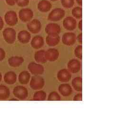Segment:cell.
Wrapping results in <instances>:
<instances>
[{
  "label": "cell",
  "instance_id": "cell-18",
  "mask_svg": "<svg viewBox=\"0 0 114 129\" xmlns=\"http://www.w3.org/2000/svg\"><path fill=\"white\" fill-rule=\"evenodd\" d=\"M44 44L43 38L40 36H36L32 38L31 46L34 49H38L43 46Z\"/></svg>",
  "mask_w": 114,
  "mask_h": 129
},
{
  "label": "cell",
  "instance_id": "cell-35",
  "mask_svg": "<svg viewBox=\"0 0 114 129\" xmlns=\"http://www.w3.org/2000/svg\"><path fill=\"white\" fill-rule=\"evenodd\" d=\"M77 39L78 40L79 43L82 44V33L79 34L77 37Z\"/></svg>",
  "mask_w": 114,
  "mask_h": 129
},
{
  "label": "cell",
  "instance_id": "cell-17",
  "mask_svg": "<svg viewBox=\"0 0 114 129\" xmlns=\"http://www.w3.org/2000/svg\"><path fill=\"white\" fill-rule=\"evenodd\" d=\"M59 91L63 97H68L72 92L71 87L68 84H62L59 85Z\"/></svg>",
  "mask_w": 114,
  "mask_h": 129
},
{
  "label": "cell",
  "instance_id": "cell-8",
  "mask_svg": "<svg viewBox=\"0 0 114 129\" xmlns=\"http://www.w3.org/2000/svg\"><path fill=\"white\" fill-rule=\"evenodd\" d=\"M28 69L31 74L35 75H42L43 74L44 71V68L43 66L37 64L35 62L30 63L28 66Z\"/></svg>",
  "mask_w": 114,
  "mask_h": 129
},
{
  "label": "cell",
  "instance_id": "cell-4",
  "mask_svg": "<svg viewBox=\"0 0 114 129\" xmlns=\"http://www.w3.org/2000/svg\"><path fill=\"white\" fill-rule=\"evenodd\" d=\"M34 15L32 10L29 8H23L19 12V17L20 19L24 23L30 21Z\"/></svg>",
  "mask_w": 114,
  "mask_h": 129
},
{
  "label": "cell",
  "instance_id": "cell-19",
  "mask_svg": "<svg viewBox=\"0 0 114 129\" xmlns=\"http://www.w3.org/2000/svg\"><path fill=\"white\" fill-rule=\"evenodd\" d=\"M24 62V59L20 56H12L8 59V63L10 66L13 68H17L21 66Z\"/></svg>",
  "mask_w": 114,
  "mask_h": 129
},
{
  "label": "cell",
  "instance_id": "cell-26",
  "mask_svg": "<svg viewBox=\"0 0 114 129\" xmlns=\"http://www.w3.org/2000/svg\"><path fill=\"white\" fill-rule=\"evenodd\" d=\"M47 94L44 91H39L35 92L33 95V100L35 101H45Z\"/></svg>",
  "mask_w": 114,
  "mask_h": 129
},
{
  "label": "cell",
  "instance_id": "cell-36",
  "mask_svg": "<svg viewBox=\"0 0 114 129\" xmlns=\"http://www.w3.org/2000/svg\"><path fill=\"white\" fill-rule=\"evenodd\" d=\"M4 26V22L3 19L1 16H0V30H2Z\"/></svg>",
  "mask_w": 114,
  "mask_h": 129
},
{
  "label": "cell",
  "instance_id": "cell-14",
  "mask_svg": "<svg viewBox=\"0 0 114 129\" xmlns=\"http://www.w3.org/2000/svg\"><path fill=\"white\" fill-rule=\"evenodd\" d=\"M57 78L60 82H67L71 79V74L67 69H61L58 73Z\"/></svg>",
  "mask_w": 114,
  "mask_h": 129
},
{
  "label": "cell",
  "instance_id": "cell-27",
  "mask_svg": "<svg viewBox=\"0 0 114 129\" xmlns=\"http://www.w3.org/2000/svg\"><path fill=\"white\" fill-rule=\"evenodd\" d=\"M71 14L73 16L78 19L82 18V8L80 7H75L73 8Z\"/></svg>",
  "mask_w": 114,
  "mask_h": 129
},
{
  "label": "cell",
  "instance_id": "cell-16",
  "mask_svg": "<svg viewBox=\"0 0 114 129\" xmlns=\"http://www.w3.org/2000/svg\"><path fill=\"white\" fill-rule=\"evenodd\" d=\"M19 41L22 44H27L30 41L31 39V35L26 30L21 31L18 34Z\"/></svg>",
  "mask_w": 114,
  "mask_h": 129
},
{
  "label": "cell",
  "instance_id": "cell-28",
  "mask_svg": "<svg viewBox=\"0 0 114 129\" xmlns=\"http://www.w3.org/2000/svg\"><path fill=\"white\" fill-rule=\"evenodd\" d=\"M61 98L59 94L57 92L53 91L50 93L48 101H59L60 100Z\"/></svg>",
  "mask_w": 114,
  "mask_h": 129
},
{
  "label": "cell",
  "instance_id": "cell-22",
  "mask_svg": "<svg viewBox=\"0 0 114 129\" xmlns=\"http://www.w3.org/2000/svg\"><path fill=\"white\" fill-rule=\"evenodd\" d=\"M35 60L38 63L44 64L47 62L45 57V51L40 50L37 51L34 55Z\"/></svg>",
  "mask_w": 114,
  "mask_h": 129
},
{
  "label": "cell",
  "instance_id": "cell-25",
  "mask_svg": "<svg viewBox=\"0 0 114 129\" xmlns=\"http://www.w3.org/2000/svg\"><path fill=\"white\" fill-rule=\"evenodd\" d=\"M9 89L4 85H0V100H6L10 97Z\"/></svg>",
  "mask_w": 114,
  "mask_h": 129
},
{
  "label": "cell",
  "instance_id": "cell-12",
  "mask_svg": "<svg viewBox=\"0 0 114 129\" xmlns=\"http://www.w3.org/2000/svg\"><path fill=\"white\" fill-rule=\"evenodd\" d=\"M63 25L66 30L73 31L77 27L76 20L72 17H67L63 20Z\"/></svg>",
  "mask_w": 114,
  "mask_h": 129
},
{
  "label": "cell",
  "instance_id": "cell-39",
  "mask_svg": "<svg viewBox=\"0 0 114 129\" xmlns=\"http://www.w3.org/2000/svg\"><path fill=\"white\" fill-rule=\"evenodd\" d=\"M2 75L1 74V73L0 72V82L2 81Z\"/></svg>",
  "mask_w": 114,
  "mask_h": 129
},
{
  "label": "cell",
  "instance_id": "cell-11",
  "mask_svg": "<svg viewBox=\"0 0 114 129\" xmlns=\"http://www.w3.org/2000/svg\"><path fill=\"white\" fill-rule=\"evenodd\" d=\"M68 68L70 72L73 74L77 73L81 69V63L78 59H72L68 62Z\"/></svg>",
  "mask_w": 114,
  "mask_h": 129
},
{
  "label": "cell",
  "instance_id": "cell-6",
  "mask_svg": "<svg viewBox=\"0 0 114 129\" xmlns=\"http://www.w3.org/2000/svg\"><path fill=\"white\" fill-rule=\"evenodd\" d=\"M13 93L15 97L21 100H25L28 96L27 89L22 86H18L15 87Z\"/></svg>",
  "mask_w": 114,
  "mask_h": 129
},
{
  "label": "cell",
  "instance_id": "cell-40",
  "mask_svg": "<svg viewBox=\"0 0 114 129\" xmlns=\"http://www.w3.org/2000/svg\"><path fill=\"white\" fill-rule=\"evenodd\" d=\"M51 1H53V2H55V1H57L58 0H50Z\"/></svg>",
  "mask_w": 114,
  "mask_h": 129
},
{
  "label": "cell",
  "instance_id": "cell-20",
  "mask_svg": "<svg viewBox=\"0 0 114 129\" xmlns=\"http://www.w3.org/2000/svg\"><path fill=\"white\" fill-rule=\"evenodd\" d=\"M4 80L7 84L13 85L16 82L17 75L14 71H9L5 74Z\"/></svg>",
  "mask_w": 114,
  "mask_h": 129
},
{
  "label": "cell",
  "instance_id": "cell-7",
  "mask_svg": "<svg viewBox=\"0 0 114 129\" xmlns=\"http://www.w3.org/2000/svg\"><path fill=\"white\" fill-rule=\"evenodd\" d=\"M76 36L73 33H66L62 37V42L65 45L71 46L75 43L76 41Z\"/></svg>",
  "mask_w": 114,
  "mask_h": 129
},
{
  "label": "cell",
  "instance_id": "cell-3",
  "mask_svg": "<svg viewBox=\"0 0 114 129\" xmlns=\"http://www.w3.org/2000/svg\"><path fill=\"white\" fill-rule=\"evenodd\" d=\"M45 85V80L43 78L39 76H34L32 78L30 83V87L34 90L42 88Z\"/></svg>",
  "mask_w": 114,
  "mask_h": 129
},
{
  "label": "cell",
  "instance_id": "cell-33",
  "mask_svg": "<svg viewBox=\"0 0 114 129\" xmlns=\"http://www.w3.org/2000/svg\"><path fill=\"white\" fill-rule=\"evenodd\" d=\"M5 57V52L3 48H0V62L4 60Z\"/></svg>",
  "mask_w": 114,
  "mask_h": 129
},
{
  "label": "cell",
  "instance_id": "cell-34",
  "mask_svg": "<svg viewBox=\"0 0 114 129\" xmlns=\"http://www.w3.org/2000/svg\"><path fill=\"white\" fill-rule=\"evenodd\" d=\"M7 4L10 6H13L16 3V0H6Z\"/></svg>",
  "mask_w": 114,
  "mask_h": 129
},
{
  "label": "cell",
  "instance_id": "cell-5",
  "mask_svg": "<svg viewBox=\"0 0 114 129\" xmlns=\"http://www.w3.org/2000/svg\"><path fill=\"white\" fill-rule=\"evenodd\" d=\"M5 19L6 23L11 26L15 25L18 22L17 14L13 11L7 12L5 14Z\"/></svg>",
  "mask_w": 114,
  "mask_h": 129
},
{
  "label": "cell",
  "instance_id": "cell-23",
  "mask_svg": "<svg viewBox=\"0 0 114 129\" xmlns=\"http://www.w3.org/2000/svg\"><path fill=\"white\" fill-rule=\"evenodd\" d=\"M31 75L27 71H22L19 76V81L23 85H26L30 80Z\"/></svg>",
  "mask_w": 114,
  "mask_h": 129
},
{
  "label": "cell",
  "instance_id": "cell-32",
  "mask_svg": "<svg viewBox=\"0 0 114 129\" xmlns=\"http://www.w3.org/2000/svg\"><path fill=\"white\" fill-rule=\"evenodd\" d=\"M73 101H82V93H79V94L76 95L73 98Z\"/></svg>",
  "mask_w": 114,
  "mask_h": 129
},
{
  "label": "cell",
  "instance_id": "cell-29",
  "mask_svg": "<svg viewBox=\"0 0 114 129\" xmlns=\"http://www.w3.org/2000/svg\"><path fill=\"white\" fill-rule=\"evenodd\" d=\"M61 3L64 8H70L74 5V0H61Z\"/></svg>",
  "mask_w": 114,
  "mask_h": 129
},
{
  "label": "cell",
  "instance_id": "cell-15",
  "mask_svg": "<svg viewBox=\"0 0 114 129\" xmlns=\"http://www.w3.org/2000/svg\"><path fill=\"white\" fill-rule=\"evenodd\" d=\"M37 8L41 13H47L51 9L52 5L48 1L42 0L38 4Z\"/></svg>",
  "mask_w": 114,
  "mask_h": 129
},
{
  "label": "cell",
  "instance_id": "cell-30",
  "mask_svg": "<svg viewBox=\"0 0 114 129\" xmlns=\"http://www.w3.org/2000/svg\"><path fill=\"white\" fill-rule=\"evenodd\" d=\"M74 53L75 56L79 58L80 59L82 60V45H78L77 46L75 49Z\"/></svg>",
  "mask_w": 114,
  "mask_h": 129
},
{
  "label": "cell",
  "instance_id": "cell-2",
  "mask_svg": "<svg viewBox=\"0 0 114 129\" xmlns=\"http://www.w3.org/2000/svg\"><path fill=\"white\" fill-rule=\"evenodd\" d=\"M3 37L7 43L12 44L15 41L16 39V32L13 28H7L3 32Z\"/></svg>",
  "mask_w": 114,
  "mask_h": 129
},
{
  "label": "cell",
  "instance_id": "cell-9",
  "mask_svg": "<svg viewBox=\"0 0 114 129\" xmlns=\"http://www.w3.org/2000/svg\"><path fill=\"white\" fill-rule=\"evenodd\" d=\"M27 28L30 32L32 34H38L41 30V22L38 19H33L27 24Z\"/></svg>",
  "mask_w": 114,
  "mask_h": 129
},
{
  "label": "cell",
  "instance_id": "cell-31",
  "mask_svg": "<svg viewBox=\"0 0 114 129\" xmlns=\"http://www.w3.org/2000/svg\"><path fill=\"white\" fill-rule=\"evenodd\" d=\"M30 0H16V3L20 7H25L29 4Z\"/></svg>",
  "mask_w": 114,
  "mask_h": 129
},
{
  "label": "cell",
  "instance_id": "cell-1",
  "mask_svg": "<svg viewBox=\"0 0 114 129\" xmlns=\"http://www.w3.org/2000/svg\"><path fill=\"white\" fill-rule=\"evenodd\" d=\"M65 12L64 10L57 8L53 10L49 14L48 19L53 22H57L61 20L65 16Z\"/></svg>",
  "mask_w": 114,
  "mask_h": 129
},
{
  "label": "cell",
  "instance_id": "cell-37",
  "mask_svg": "<svg viewBox=\"0 0 114 129\" xmlns=\"http://www.w3.org/2000/svg\"><path fill=\"white\" fill-rule=\"evenodd\" d=\"M78 28L79 29V30L82 31V20H81L79 23H78Z\"/></svg>",
  "mask_w": 114,
  "mask_h": 129
},
{
  "label": "cell",
  "instance_id": "cell-21",
  "mask_svg": "<svg viewBox=\"0 0 114 129\" xmlns=\"http://www.w3.org/2000/svg\"><path fill=\"white\" fill-rule=\"evenodd\" d=\"M60 37L59 35L51 36L48 35L46 37V43L50 46H57L60 42Z\"/></svg>",
  "mask_w": 114,
  "mask_h": 129
},
{
  "label": "cell",
  "instance_id": "cell-38",
  "mask_svg": "<svg viewBox=\"0 0 114 129\" xmlns=\"http://www.w3.org/2000/svg\"><path fill=\"white\" fill-rule=\"evenodd\" d=\"M77 3H78V5L80 6L82 5V0H76Z\"/></svg>",
  "mask_w": 114,
  "mask_h": 129
},
{
  "label": "cell",
  "instance_id": "cell-10",
  "mask_svg": "<svg viewBox=\"0 0 114 129\" xmlns=\"http://www.w3.org/2000/svg\"><path fill=\"white\" fill-rule=\"evenodd\" d=\"M45 30L48 35L51 36L59 35L61 32L60 26L57 23H49L47 25Z\"/></svg>",
  "mask_w": 114,
  "mask_h": 129
},
{
  "label": "cell",
  "instance_id": "cell-24",
  "mask_svg": "<svg viewBox=\"0 0 114 129\" xmlns=\"http://www.w3.org/2000/svg\"><path fill=\"white\" fill-rule=\"evenodd\" d=\"M72 85L74 89L78 92H81L82 90V79L80 77L74 78L72 80Z\"/></svg>",
  "mask_w": 114,
  "mask_h": 129
},
{
  "label": "cell",
  "instance_id": "cell-13",
  "mask_svg": "<svg viewBox=\"0 0 114 129\" xmlns=\"http://www.w3.org/2000/svg\"><path fill=\"white\" fill-rule=\"evenodd\" d=\"M59 56V51L55 48H50L45 51L46 58L50 62H54Z\"/></svg>",
  "mask_w": 114,
  "mask_h": 129
}]
</instances>
